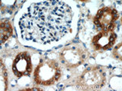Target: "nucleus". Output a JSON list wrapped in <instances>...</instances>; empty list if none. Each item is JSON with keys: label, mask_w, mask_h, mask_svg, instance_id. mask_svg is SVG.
Masks as SVG:
<instances>
[{"label": "nucleus", "mask_w": 122, "mask_h": 91, "mask_svg": "<svg viewBox=\"0 0 122 91\" xmlns=\"http://www.w3.org/2000/svg\"><path fill=\"white\" fill-rule=\"evenodd\" d=\"M72 17V10L63 2L32 3L20 20L21 37L42 44L57 41L68 33Z\"/></svg>", "instance_id": "f257e3e1"}, {"label": "nucleus", "mask_w": 122, "mask_h": 91, "mask_svg": "<svg viewBox=\"0 0 122 91\" xmlns=\"http://www.w3.org/2000/svg\"><path fill=\"white\" fill-rule=\"evenodd\" d=\"M61 70L58 64L53 59H42L34 73L36 83L43 86H50L60 79Z\"/></svg>", "instance_id": "f03ea898"}, {"label": "nucleus", "mask_w": 122, "mask_h": 91, "mask_svg": "<svg viewBox=\"0 0 122 91\" xmlns=\"http://www.w3.org/2000/svg\"><path fill=\"white\" fill-rule=\"evenodd\" d=\"M105 73L98 68H90L82 73L79 80L80 89L93 90L101 88L105 82Z\"/></svg>", "instance_id": "7ed1b4c3"}, {"label": "nucleus", "mask_w": 122, "mask_h": 91, "mask_svg": "<svg viewBox=\"0 0 122 91\" xmlns=\"http://www.w3.org/2000/svg\"><path fill=\"white\" fill-rule=\"evenodd\" d=\"M119 17L117 11L112 7H103L98 11L94 23L98 27H100L102 31L113 32L115 29V23Z\"/></svg>", "instance_id": "20e7f679"}, {"label": "nucleus", "mask_w": 122, "mask_h": 91, "mask_svg": "<svg viewBox=\"0 0 122 91\" xmlns=\"http://www.w3.org/2000/svg\"><path fill=\"white\" fill-rule=\"evenodd\" d=\"M86 58V51L81 46L77 45L66 47L60 52V59L70 68L79 66L84 62Z\"/></svg>", "instance_id": "39448f33"}, {"label": "nucleus", "mask_w": 122, "mask_h": 91, "mask_svg": "<svg viewBox=\"0 0 122 91\" xmlns=\"http://www.w3.org/2000/svg\"><path fill=\"white\" fill-rule=\"evenodd\" d=\"M12 70L14 74L18 77L22 76H29L32 71L30 55L27 52L19 54L13 62Z\"/></svg>", "instance_id": "423d86ee"}, {"label": "nucleus", "mask_w": 122, "mask_h": 91, "mask_svg": "<svg viewBox=\"0 0 122 91\" xmlns=\"http://www.w3.org/2000/svg\"><path fill=\"white\" fill-rule=\"evenodd\" d=\"M117 39V34L114 32L102 31L93 38V44L97 50H108L113 46Z\"/></svg>", "instance_id": "0eeeda50"}, {"label": "nucleus", "mask_w": 122, "mask_h": 91, "mask_svg": "<svg viewBox=\"0 0 122 91\" xmlns=\"http://www.w3.org/2000/svg\"><path fill=\"white\" fill-rule=\"evenodd\" d=\"M12 29L11 24L7 20H3L1 22V43H3L11 37Z\"/></svg>", "instance_id": "6e6552de"}]
</instances>
